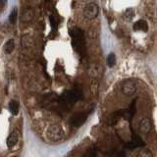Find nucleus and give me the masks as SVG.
<instances>
[{
    "instance_id": "a211bd4d",
    "label": "nucleus",
    "mask_w": 157,
    "mask_h": 157,
    "mask_svg": "<svg viewBox=\"0 0 157 157\" xmlns=\"http://www.w3.org/2000/svg\"><path fill=\"white\" fill-rule=\"evenodd\" d=\"M85 157H96V151H95V149H90L86 152Z\"/></svg>"
},
{
    "instance_id": "ddd939ff",
    "label": "nucleus",
    "mask_w": 157,
    "mask_h": 157,
    "mask_svg": "<svg viewBox=\"0 0 157 157\" xmlns=\"http://www.w3.org/2000/svg\"><path fill=\"white\" fill-rule=\"evenodd\" d=\"M15 48V42L13 39H9L7 42H6V44L5 46H4V51H5V53L7 54H10L13 52V50H14Z\"/></svg>"
},
{
    "instance_id": "20e7f679",
    "label": "nucleus",
    "mask_w": 157,
    "mask_h": 157,
    "mask_svg": "<svg viewBox=\"0 0 157 157\" xmlns=\"http://www.w3.org/2000/svg\"><path fill=\"white\" fill-rule=\"evenodd\" d=\"M138 89L137 82L134 78H127V80L123 81L121 85V90L123 94H125L126 96H132Z\"/></svg>"
},
{
    "instance_id": "aec40b11",
    "label": "nucleus",
    "mask_w": 157,
    "mask_h": 157,
    "mask_svg": "<svg viewBox=\"0 0 157 157\" xmlns=\"http://www.w3.org/2000/svg\"><path fill=\"white\" fill-rule=\"evenodd\" d=\"M12 157H15V156H12Z\"/></svg>"
},
{
    "instance_id": "9d476101",
    "label": "nucleus",
    "mask_w": 157,
    "mask_h": 157,
    "mask_svg": "<svg viewBox=\"0 0 157 157\" xmlns=\"http://www.w3.org/2000/svg\"><path fill=\"white\" fill-rule=\"evenodd\" d=\"M18 139H19V136H18V133L17 132H12L10 134L9 138H7V146L9 148L14 147L17 142H18Z\"/></svg>"
},
{
    "instance_id": "7ed1b4c3",
    "label": "nucleus",
    "mask_w": 157,
    "mask_h": 157,
    "mask_svg": "<svg viewBox=\"0 0 157 157\" xmlns=\"http://www.w3.org/2000/svg\"><path fill=\"white\" fill-rule=\"evenodd\" d=\"M65 136L64 131L62 127L59 125H52L48 128L46 132V137L49 139L50 141H61Z\"/></svg>"
},
{
    "instance_id": "39448f33",
    "label": "nucleus",
    "mask_w": 157,
    "mask_h": 157,
    "mask_svg": "<svg viewBox=\"0 0 157 157\" xmlns=\"http://www.w3.org/2000/svg\"><path fill=\"white\" fill-rule=\"evenodd\" d=\"M98 13H99L98 5L94 2H90L84 8L82 15H84L85 19L86 20H93L97 17Z\"/></svg>"
},
{
    "instance_id": "6ab92c4d",
    "label": "nucleus",
    "mask_w": 157,
    "mask_h": 157,
    "mask_svg": "<svg viewBox=\"0 0 157 157\" xmlns=\"http://www.w3.org/2000/svg\"><path fill=\"white\" fill-rule=\"evenodd\" d=\"M6 2V0H2V3H5Z\"/></svg>"
},
{
    "instance_id": "f3484780",
    "label": "nucleus",
    "mask_w": 157,
    "mask_h": 157,
    "mask_svg": "<svg viewBox=\"0 0 157 157\" xmlns=\"http://www.w3.org/2000/svg\"><path fill=\"white\" fill-rule=\"evenodd\" d=\"M17 21V8H13V10L10 13L9 22L11 24H15Z\"/></svg>"
},
{
    "instance_id": "6e6552de",
    "label": "nucleus",
    "mask_w": 157,
    "mask_h": 157,
    "mask_svg": "<svg viewBox=\"0 0 157 157\" xmlns=\"http://www.w3.org/2000/svg\"><path fill=\"white\" fill-rule=\"evenodd\" d=\"M133 29L134 30H139V32H147L148 30V25L145 20H138V22L134 24Z\"/></svg>"
},
{
    "instance_id": "0eeeda50",
    "label": "nucleus",
    "mask_w": 157,
    "mask_h": 157,
    "mask_svg": "<svg viewBox=\"0 0 157 157\" xmlns=\"http://www.w3.org/2000/svg\"><path fill=\"white\" fill-rule=\"evenodd\" d=\"M151 122L148 118H143V119L139 122V131L142 134H148L151 131Z\"/></svg>"
},
{
    "instance_id": "423d86ee",
    "label": "nucleus",
    "mask_w": 157,
    "mask_h": 157,
    "mask_svg": "<svg viewBox=\"0 0 157 157\" xmlns=\"http://www.w3.org/2000/svg\"><path fill=\"white\" fill-rule=\"evenodd\" d=\"M86 119H88V115L84 112H80V113H76L71 117V120H70V124H71L73 127L78 128L82 126L85 123Z\"/></svg>"
},
{
    "instance_id": "f8f14e48",
    "label": "nucleus",
    "mask_w": 157,
    "mask_h": 157,
    "mask_svg": "<svg viewBox=\"0 0 157 157\" xmlns=\"http://www.w3.org/2000/svg\"><path fill=\"white\" fill-rule=\"evenodd\" d=\"M9 110L12 115H17L19 113V103L16 100H11L9 103Z\"/></svg>"
},
{
    "instance_id": "f03ea898",
    "label": "nucleus",
    "mask_w": 157,
    "mask_h": 157,
    "mask_svg": "<svg viewBox=\"0 0 157 157\" xmlns=\"http://www.w3.org/2000/svg\"><path fill=\"white\" fill-rule=\"evenodd\" d=\"M72 37H73V45L75 49L78 53H82L85 50V36L84 33L81 29H74L72 32Z\"/></svg>"
},
{
    "instance_id": "dca6fc26",
    "label": "nucleus",
    "mask_w": 157,
    "mask_h": 157,
    "mask_svg": "<svg viewBox=\"0 0 157 157\" xmlns=\"http://www.w3.org/2000/svg\"><path fill=\"white\" fill-rule=\"evenodd\" d=\"M138 157H153V154L149 149H143L138 152Z\"/></svg>"
},
{
    "instance_id": "9b49d317",
    "label": "nucleus",
    "mask_w": 157,
    "mask_h": 157,
    "mask_svg": "<svg viewBox=\"0 0 157 157\" xmlns=\"http://www.w3.org/2000/svg\"><path fill=\"white\" fill-rule=\"evenodd\" d=\"M124 114V111L123 110H120V111H116L114 112L113 114L111 115V117L109 118V121H108V124L109 125H115L118 120H119V118L122 117Z\"/></svg>"
},
{
    "instance_id": "1a4fd4ad",
    "label": "nucleus",
    "mask_w": 157,
    "mask_h": 157,
    "mask_svg": "<svg viewBox=\"0 0 157 157\" xmlns=\"http://www.w3.org/2000/svg\"><path fill=\"white\" fill-rule=\"evenodd\" d=\"M141 146H145V141L139 138H134L133 141L127 143V147L130 148V149H134V148Z\"/></svg>"
},
{
    "instance_id": "f257e3e1",
    "label": "nucleus",
    "mask_w": 157,
    "mask_h": 157,
    "mask_svg": "<svg viewBox=\"0 0 157 157\" xmlns=\"http://www.w3.org/2000/svg\"><path fill=\"white\" fill-rule=\"evenodd\" d=\"M82 99V92L80 89L75 88L72 90L65 91L58 100V104H60L61 106L69 109L71 108L74 104H75L78 100Z\"/></svg>"
},
{
    "instance_id": "2eb2a0df",
    "label": "nucleus",
    "mask_w": 157,
    "mask_h": 157,
    "mask_svg": "<svg viewBox=\"0 0 157 157\" xmlns=\"http://www.w3.org/2000/svg\"><path fill=\"white\" fill-rule=\"evenodd\" d=\"M106 62H107V65L109 67H114L115 64H116V56L114 53H110L108 55V57L106 59Z\"/></svg>"
},
{
    "instance_id": "4468645a",
    "label": "nucleus",
    "mask_w": 157,
    "mask_h": 157,
    "mask_svg": "<svg viewBox=\"0 0 157 157\" xmlns=\"http://www.w3.org/2000/svg\"><path fill=\"white\" fill-rule=\"evenodd\" d=\"M134 16V11L133 8H128V9L124 12V19L128 22L132 21Z\"/></svg>"
}]
</instances>
